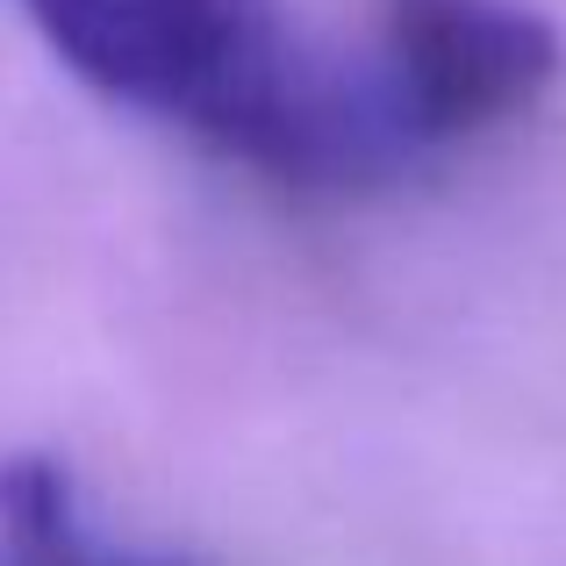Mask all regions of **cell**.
<instances>
[{"label": "cell", "mask_w": 566, "mask_h": 566, "mask_svg": "<svg viewBox=\"0 0 566 566\" xmlns=\"http://www.w3.org/2000/svg\"><path fill=\"white\" fill-rule=\"evenodd\" d=\"M94 94L187 123L294 187H380L430 144L387 65H337L280 0H22Z\"/></svg>", "instance_id": "6da1fadb"}, {"label": "cell", "mask_w": 566, "mask_h": 566, "mask_svg": "<svg viewBox=\"0 0 566 566\" xmlns=\"http://www.w3.org/2000/svg\"><path fill=\"white\" fill-rule=\"evenodd\" d=\"M380 65L423 144H452L538 101L559 29L524 0H380Z\"/></svg>", "instance_id": "7a4b0ae2"}, {"label": "cell", "mask_w": 566, "mask_h": 566, "mask_svg": "<svg viewBox=\"0 0 566 566\" xmlns=\"http://www.w3.org/2000/svg\"><path fill=\"white\" fill-rule=\"evenodd\" d=\"M0 566H187V559L101 545L80 516L72 473L57 459L29 452L0 473Z\"/></svg>", "instance_id": "3957f363"}]
</instances>
